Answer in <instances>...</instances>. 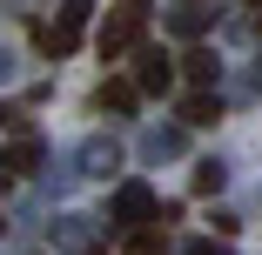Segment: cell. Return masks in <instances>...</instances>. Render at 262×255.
Returning <instances> with one entry per match:
<instances>
[{
    "label": "cell",
    "instance_id": "obj_1",
    "mask_svg": "<svg viewBox=\"0 0 262 255\" xmlns=\"http://www.w3.org/2000/svg\"><path fill=\"white\" fill-rule=\"evenodd\" d=\"M88 20H94V0H61V14L40 27V54H54V61H68L74 47L88 40Z\"/></svg>",
    "mask_w": 262,
    "mask_h": 255
},
{
    "label": "cell",
    "instance_id": "obj_2",
    "mask_svg": "<svg viewBox=\"0 0 262 255\" xmlns=\"http://www.w3.org/2000/svg\"><path fill=\"white\" fill-rule=\"evenodd\" d=\"M141 34H148V0H121V7L108 14V27L94 34V47H101V61H121Z\"/></svg>",
    "mask_w": 262,
    "mask_h": 255
},
{
    "label": "cell",
    "instance_id": "obj_3",
    "mask_svg": "<svg viewBox=\"0 0 262 255\" xmlns=\"http://www.w3.org/2000/svg\"><path fill=\"white\" fill-rule=\"evenodd\" d=\"M115 222H121V228H141V222H155V195H148L141 181H128V188L115 195Z\"/></svg>",
    "mask_w": 262,
    "mask_h": 255
},
{
    "label": "cell",
    "instance_id": "obj_4",
    "mask_svg": "<svg viewBox=\"0 0 262 255\" xmlns=\"http://www.w3.org/2000/svg\"><path fill=\"white\" fill-rule=\"evenodd\" d=\"M0 168H7V175H34L40 168V141L34 134H14L7 148H0Z\"/></svg>",
    "mask_w": 262,
    "mask_h": 255
},
{
    "label": "cell",
    "instance_id": "obj_5",
    "mask_svg": "<svg viewBox=\"0 0 262 255\" xmlns=\"http://www.w3.org/2000/svg\"><path fill=\"white\" fill-rule=\"evenodd\" d=\"M168 81H175L168 54H155V47H148V54H141V67H135V87H141V94H162Z\"/></svg>",
    "mask_w": 262,
    "mask_h": 255
},
{
    "label": "cell",
    "instance_id": "obj_6",
    "mask_svg": "<svg viewBox=\"0 0 262 255\" xmlns=\"http://www.w3.org/2000/svg\"><path fill=\"white\" fill-rule=\"evenodd\" d=\"M182 121H188V128H215V121H222V101H215V94H188V101H182Z\"/></svg>",
    "mask_w": 262,
    "mask_h": 255
},
{
    "label": "cell",
    "instance_id": "obj_7",
    "mask_svg": "<svg viewBox=\"0 0 262 255\" xmlns=\"http://www.w3.org/2000/svg\"><path fill=\"white\" fill-rule=\"evenodd\" d=\"M94 101H101V108H115V114H128L135 101H141V87H135V81H101V94H94Z\"/></svg>",
    "mask_w": 262,
    "mask_h": 255
},
{
    "label": "cell",
    "instance_id": "obj_8",
    "mask_svg": "<svg viewBox=\"0 0 262 255\" xmlns=\"http://www.w3.org/2000/svg\"><path fill=\"white\" fill-rule=\"evenodd\" d=\"M182 67H188V81H195V87H208V81H215V54H208V47L182 54Z\"/></svg>",
    "mask_w": 262,
    "mask_h": 255
},
{
    "label": "cell",
    "instance_id": "obj_9",
    "mask_svg": "<svg viewBox=\"0 0 262 255\" xmlns=\"http://www.w3.org/2000/svg\"><path fill=\"white\" fill-rule=\"evenodd\" d=\"M128 255H162V228H128Z\"/></svg>",
    "mask_w": 262,
    "mask_h": 255
},
{
    "label": "cell",
    "instance_id": "obj_10",
    "mask_svg": "<svg viewBox=\"0 0 262 255\" xmlns=\"http://www.w3.org/2000/svg\"><path fill=\"white\" fill-rule=\"evenodd\" d=\"M215 188H222V168L202 161V168H195V195H215Z\"/></svg>",
    "mask_w": 262,
    "mask_h": 255
},
{
    "label": "cell",
    "instance_id": "obj_11",
    "mask_svg": "<svg viewBox=\"0 0 262 255\" xmlns=\"http://www.w3.org/2000/svg\"><path fill=\"white\" fill-rule=\"evenodd\" d=\"M188 255H229V242H188Z\"/></svg>",
    "mask_w": 262,
    "mask_h": 255
},
{
    "label": "cell",
    "instance_id": "obj_12",
    "mask_svg": "<svg viewBox=\"0 0 262 255\" xmlns=\"http://www.w3.org/2000/svg\"><path fill=\"white\" fill-rule=\"evenodd\" d=\"M249 7H262V0H249Z\"/></svg>",
    "mask_w": 262,
    "mask_h": 255
}]
</instances>
